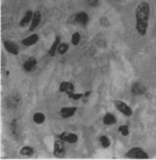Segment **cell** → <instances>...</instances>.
Listing matches in <instances>:
<instances>
[{"instance_id":"603a6c76","label":"cell","mask_w":156,"mask_h":160,"mask_svg":"<svg viewBox=\"0 0 156 160\" xmlns=\"http://www.w3.org/2000/svg\"><path fill=\"white\" fill-rule=\"evenodd\" d=\"M118 131L121 133L122 136H124V137H126V136L129 135V128H128V126H126V125L120 126V127L118 128Z\"/></svg>"},{"instance_id":"ba28073f","label":"cell","mask_w":156,"mask_h":160,"mask_svg":"<svg viewBox=\"0 0 156 160\" xmlns=\"http://www.w3.org/2000/svg\"><path fill=\"white\" fill-rule=\"evenodd\" d=\"M77 111V107H63L60 110V114H61L62 118H70V117L74 116V114Z\"/></svg>"},{"instance_id":"8fae6325","label":"cell","mask_w":156,"mask_h":160,"mask_svg":"<svg viewBox=\"0 0 156 160\" xmlns=\"http://www.w3.org/2000/svg\"><path fill=\"white\" fill-rule=\"evenodd\" d=\"M37 60H35V58H32L28 59L27 61H25V63H24V69H25V71H27V72H32L35 69V66H37Z\"/></svg>"},{"instance_id":"d6986e66","label":"cell","mask_w":156,"mask_h":160,"mask_svg":"<svg viewBox=\"0 0 156 160\" xmlns=\"http://www.w3.org/2000/svg\"><path fill=\"white\" fill-rule=\"evenodd\" d=\"M33 148L31 146H24L20 150V154L26 155V156H31V155H33Z\"/></svg>"},{"instance_id":"6da1fadb","label":"cell","mask_w":156,"mask_h":160,"mask_svg":"<svg viewBox=\"0 0 156 160\" xmlns=\"http://www.w3.org/2000/svg\"><path fill=\"white\" fill-rule=\"evenodd\" d=\"M149 12V5L146 2H140L136 9V28L140 35H144L147 32Z\"/></svg>"},{"instance_id":"e0dca14e","label":"cell","mask_w":156,"mask_h":160,"mask_svg":"<svg viewBox=\"0 0 156 160\" xmlns=\"http://www.w3.org/2000/svg\"><path fill=\"white\" fill-rule=\"evenodd\" d=\"M19 102V98L17 96H10L7 100V106L9 107V108H15L17 106V104H18Z\"/></svg>"},{"instance_id":"30bf717a","label":"cell","mask_w":156,"mask_h":160,"mask_svg":"<svg viewBox=\"0 0 156 160\" xmlns=\"http://www.w3.org/2000/svg\"><path fill=\"white\" fill-rule=\"evenodd\" d=\"M131 90H132V92H133V94L140 95V94H144V92H146V88H145L144 85H142L141 83H134V85H132Z\"/></svg>"},{"instance_id":"ffe728a7","label":"cell","mask_w":156,"mask_h":160,"mask_svg":"<svg viewBox=\"0 0 156 160\" xmlns=\"http://www.w3.org/2000/svg\"><path fill=\"white\" fill-rule=\"evenodd\" d=\"M99 140H100V144H101L102 147H104V148H107V147L110 146V140L106 137V136H101Z\"/></svg>"},{"instance_id":"4fadbf2b","label":"cell","mask_w":156,"mask_h":160,"mask_svg":"<svg viewBox=\"0 0 156 160\" xmlns=\"http://www.w3.org/2000/svg\"><path fill=\"white\" fill-rule=\"evenodd\" d=\"M75 21L77 23L81 24V25H86L88 22V15L85 12H80L75 16Z\"/></svg>"},{"instance_id":"7c38bea8","label":"cell","mask_w":156,"mask_h":160,"mask_svg":"<svg viewBox=\"0 0 156 160\" xmlns=\"http://www.w3.org/2000/svg\"><path fill=\"white\" fill-rule=\"evenodd\" d=\"M37 40H38V35L33 33V35H31L30 37H26L25 39L22 40V43H23V45H25V46H31V45L37 43Z\"/></svg>"},{"instance_id":"9c48e42d","label":"cell","mask_w":156,"mask_h":160,"mask_svg":"<svg viewBox=\"0 0 156 160\" xmlns=\"http://www.w3.org/2000/svg\"><path fill=\"white\" fill-rule=\"evenodd\" d=\"M74 89H75V87H74V85L71 83H68V82H63L61 83V85H60V87H59V90L61 92H66L67 94H70L72 92H74Z\"/></svg>"},{"instance_id":"d4e9b609","label":"cell","mask_w":156,"mask_h":160,"mask_svg":"<svg viewBox=\"0 0 156 160\" xmlns=\"http://www.w3.org/2000/svg\"><path fill=\"white\" fill-rule=\"evenodd\" d=\"M90 6H95L97 4V0H87Z\"/></svg>"},{"instance_id":"7402d4cb","label":"cell","mask_w":156,"mask_h":160,"mask_svg":"<svg viewBox=\"0 0 156 160\" xmlns=\"http://www.w3.org/2000/svg\"><path fill=\"white\" fill-rule=\"evenodd\" d=\"M80 40H81V35L79 33H75L72 35V43L74 45H78L80 43Z\"/></svg>"},{"instance_id":"277c9868","label":"cell","mask_w":156,"mask_h":160,"mask_svg":"<svg viewBox=\"0 0 156 160\" xmlns=\"http://www.w3.org/2000/svg\"><path fill=\"white\" fill-rule=\"evenodd\" d=\"M115 106L117 107V109L123 113L124 115L126 116H131L133 114V110L130 108V106H128L125 102L121 101V100H115Z\"/></svg>"},{"instance_id":"cb8c5ba5","label":"cell","mask_w":156,"mask_h":160,"mask_svg":"<svg viewBox=\"0 0 156 160\" xmlns=\"http://www.w3.org/2000/svg\"><path fill=\"white\" fill-rule=\"evenodd\" d=\"M83 94H75V92H72V94H68V96L70 97V98L72 99H75V100H78V99H80L81 96H83Z\"/></svg>"},{"instance_id":"ac0fdd59","label":"cell","mask_w":156,"mask_h":160,"mask_svg":"<svg viewBox=\"0 0 156 160\" xmlns=\"http://www.w3.org/2000/svg\"><path fill=\"white\" fill-rule=\"evenodd\" d=\"M33 122L35 123H37V124H42L43 122L45 121V116L43 115L42 113H35V115H33Z\"/></svg>"},{"instance_id":"3957f363","label":"cell","mask_w":156,"mask_h":160,"mask_svg":"<svg viewBox=\"0 0 156 160\" xmlns=\"http://www.w3.org/2000/svg\"><path fill=\"white\" fill-rule=\"evenodd\" d=\"M53 154L58 158H63L66 155V149H65V145L63 144V140H56L54 142V150Z\"/></svg>"},{"instance_id":"7a4b0ae2","label":"cell","mask_w":156,"mask_h":160,"mask_svg":"<svg viewBox=\"0 0 156 160\" xmlns=\"http://www.w3.org/2000/svg\"><path fill=\"white\" fill-rule=\"evenodd\" d=\"M126 156L128 158L132 159H147L149 158L148 154L145 151H143L140 147H133L126 153Z\"/></svg>"},{"instance_id":"52a82bcc","label":"cell","mask_w":156,"mask_h":160,"mask_svg":"<svg viewBox=\"0 0 156 160\" xmlns=\"http://www.w3.org/2000/svg\"><path fill=\"white\" fill-rule=\"evenodd\" d=\"M40 21H41V14H40L39 11H35V13H33L32 22H31V27H30L31 32L35 30V28L40 24Z\"/></svg>"},{"instance_id":"9a60e30c","label":"cell","mask_w":156,"mask_h":160,"mask_svg":"<svg viewBox=\"0 0 156 160\" xmlns=\"http://www.w3.org/2000/svg\"><path fill=\"white\" fill-rule=\"evenodd\" d=\"M116 118H115V116L113 114L111 113H107L106 115L103 117V124L104 125H107V126H111V125H114L115 123H116Z\"/></svg>"},{"instance_id":"5bb4252c","label":"cell","mask_w":156,"mask_h":160,"mask_svg":"<svg viewBox=\"0 0 156 160\" xmlns=\"http://www.w3.org/2000/svg\"><path fill=\"white\" fill-rule=\"evenodd\" d=\"M33 13L31 10H28L27 12H26L25 16L23 17V19H22L21 22H20L21 27H24V26H26L27 24L30 23L31 21L33 20Z\"/></svg>"},{"instance_id":"5b68a950","label":"cell","mask_w":156,"mask_h":160,"mask_svg":"<svg viewBox=\"0 0 156 160\" xmlns=\"http://www.w3.org/2000/svg\"><path fill=\"white\" fill-rule=\"evenodd\" d=\"M58 138L60 140H63V142H69V144H75V142H78V136L73 133L64 132V133H62L61 135H59Z\"/></svg>"},{"instance_id":"2e32d148","label":"cell","mask_w":156,"mask_h":160,"mask_svg":"<svg viewBox=\"0 0 156 160\" xmlns=\"http://www.w3.org/2000/svg\"><path fill=\"white\" fill-rule=\"evenodd\" d=\"M59 44H60V37H59V35H57L56 39H55V40H54V42L52 43L51 47H50V49L48 51V53H49L50 56H54L55 55V51H56V49H58Z\"/></svg>"},{"instance_id":"44dd1931","label":"cell","mask_w":156,"mask_h":160,"mask_svg":"<svg viewBox=\"0 0 156 160\" xmlns=\"http://www.w3.org/2000/svg\"><path fill=\"white\" fill-rule=\"evenodd\" d=\"M68 49H69V46L67 43H60L58 46V52H59V54H62V55L66 53V52L68 51Z\"/></svg>"},{"instance_id":"8992f818","label":"cell","mask_w":156,"mask_h":160,"mask_svg":"<svg viewBox=\"0 0 156 160\" xmlns=\"http://www.w3.org/2000/svg\"><path fill=\"white\" fill-rule=\"evenodd\" d=\"M4 47L7 50V52L9 53L13 54V55H18L19 53V48H18V45L14 42L10 41V40H4L3 41Z\"/></svg>"}]
</instances>
